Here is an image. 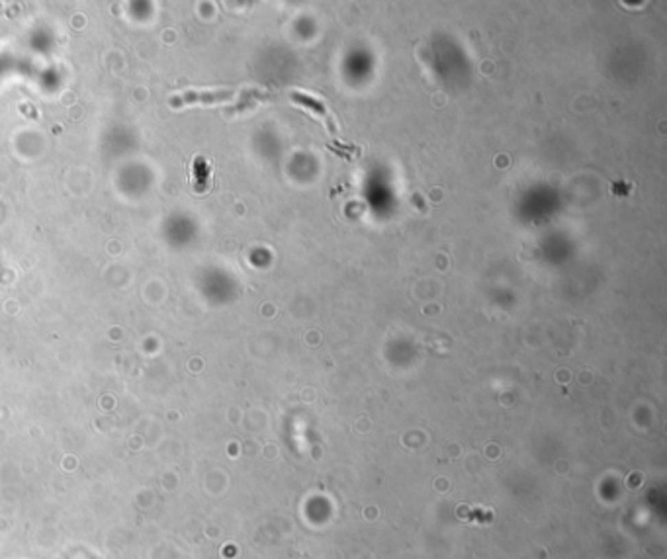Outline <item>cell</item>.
Wrapping results in <instances>:
<instances>
[{"label":"cell","mask_w":667,"mask_h":559,"mask_svg":"<svg viewBox=\"0 0 667 559\" xmlns=\"http://www.w3.org/2000/svg\"><path fill=\"white\" fill-rule=\"evenodd\" d=\"M235 96V92L223 91V92H208V94H184L180 98H172V106H183L188 102H206V104H213V102H223V100H231Z\"/></svg>","instance_id":"obj_1"},{"label":"cell","mask_w":667,"mask_h":559,"mask_svg":"<svg viewBox=\"0 0 667 559\" xmlns=\"http://www.w3.org/2000/svg\"><path fill=\"white\" fill-rule=\"evenodd\" d=\"M292 98H294V100H296V102H298L300 106H305V108L314 110L317 116L323 117V121H325L329 128H331V131H333V133H337L335 126H333V119H331V116L327 114V110H325V106L321 104V102H317V100L309 98V96H305V94H300V92H294V94H292Z\"/></svg>","instance_id":"obj_2"}]
</instances>
